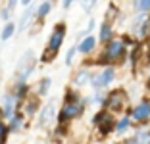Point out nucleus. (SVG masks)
I'll return each mask as SVG.
<instances>
[{"label": "nucleus", "instance_id": "nucleus-20", "mask_svg": "<svg viewBox=\"0 0 150 144\" xmlns=\"http://www.w3.org/2000/svg\"><path fill=\"white\" fill-rule=\"evenodd\" d=\"M50 10H52V2H48V0H44L42 4L39 6V8H37V18L39 19H44V16H46V13H50Z\"/></svg>", "mask_w": 150, "mask_h": 144}, {"label": "nucleus", "instance_id": "nucleus-30", "mask_svg": "<svg viewBox=\"0 0 150 144\" xmlns=\"http://www.w3.org/2000/svg\"><path fill=\"white\" fill-rule=\"evenodd\" d=\"M73 2H77V0H64V8L67 10V8H69L71 4H73Z\"/></svg>", "mask_w": 150, "mask_h": 144}, {"label": "nucleus", "instance_id": "nucleus-23", "mask_svg": "<svg viewBox=\"0 0 150 144\" xmlns=\"http://www.w3.org/2000/svg\"><path fill=\"white\" fill-rule=\"evenodd\" d=\"M18 2H21V0H8V6H6V10L2 12V19H8L10 18V13L13 12V8H16Z\"/></svg>", "mask_w": 150, "mask_h": 144}, {"label": "nucleus", "instance_id": "nucleus-7", "mask_svg": "<svg viewBox=\"0 0 150 144\" xmlns=\"http://www.w3.org/2000/svg\"><path fill=\"white\" fill-rule=\"evenodd\" d=\"M114 77H115V71H114V67H104V69L100 71L98 75H94L93 79H91V85H93L96 90H100V88H104V87H108V85L114 81Z\"/></svg>", "mask_w": 150, "mask_h": 144}, {"label": "nucleus", "instance_id": "nucleus-22", "mask_svg": "<svg viewBox=\"0 0 150 144\" xmlns=\"http://www.w3.org/2000/svg\"><path fill=\"white\" fill-rule=\"evenodd\" d=\"M50 85H52L50 77H44V79H40V83H39V90H37V94H39V96H46V92H48Z\"/></svg>", "mask_w": 150, "mask_h": 144}, {"label": "nucleus", "instance_id": "nucleus-8", "mask_svg": "<svg viewBox=\"0 0 150 144\" xmlns=\"http://www.w3.org/2000/svg\"><path fill=\"white\" fill-rule=\"evenodd\" d=\"M19 106V100L16 98V94L13 92H10V94L4 96V102H2V109H0V114L4 115L6 119H10L13 114H16V108Z\"/></svg>", "mask_w": 150, "mask_h": 144}, {"label": "nucleus", "instance_id": "nucleus-11", "mask_svg": "<svg viewBox=\"0 0 150 144\" xmlns=\"http://www.w3.org/2000/svg\"><path fill=\"white\" fill-rule=\"evenodd\" d=\"M94 46H96V37L87 35L85 39H81L79 44H77V52H81V54H91L94 50Z\"/></svg>", "mask_w": 150, "mask_h": 144}, {"label": "nucleus", "instance_id": "nucleus-16", "mask_svg": "<svg viewBox=\"0 0 150 144\" xmlns=\"http://www.w3.org/2000/svg\"><path fill=\"white\" fill-rule=\"evenodd\" d=\"M127 144H150V131H139Z\"/></svg>", "mask_w": 150, "mask_h": 144}, {"label": "nucleus", "instance_id": "nucleus-4", "mask_svg": "<svg viewBox=\"0 0 150 144\" xmlns=\"http://www.w3.org/2000/svg\"><path fill=\"white\" fill-rule=\"evenodd\" d=\"M125 102H127V94H125V90H121V88L112 90L110 94L104 98V106H106L108 112H119V109L125 106Z\"/></svg>", "mask_w": 150, "mask_h": 144}, {"label": "nucleus", "instance_id": "nucleus-25", "mask_svg": "<svg viewBox=\"0 0 150 144\" xmlns=\"http://www.w3.org/2000/svg\"><path fill=\"white\" fill-rule=\"evenodd\" d=\"M129 123H131L129 117H123L121 121H117V125H115V133H125L129 129Z\"/></svg>", "mask_w": 150, "mask_h": 144}, {"label": "nucleus", "instance_id": "nucleus-2", "mask_svg": "<svg viewBox=\"0 0 150 144\" xmlns=\"http://www.w3.org/2000/svg\"><path fill=\"white\" fill-rule=\"evenodd\" d=\"M125 54V42L123 40H117V39H112L110 42H106V50L102 52V58L98 61L100 64H115V61H123Z\"/></svg>", "mask_w": 150, "mask_h": 144}, {"label": "nucleus", "instance_id": "nucleus-1", "mask_svg": "<svg viewBox=\"0 0 150 144\" xmlns=\"http://www.w3.org/2000/svg\"><path fill=\"white\" fill-rule=\"evenodd\" d=\"M66 31H67L66 23H58V25L52 29L48 44H46V50H44V56H42L44 64L52 61L54 58L58 56V52H60V48H62V44H64V39H66Z\"/></svg>", "mask_w": 150, "mask_h": 144}, {"label": "nucleus", "instance_id": "nucleus-17", "mask_svg": "<svg viewBox=\"0 0 150 144\" xmlns=\"http://www.w3.org/2000/svg\"><path fill=\"white\" fill-rule=\"evenodd\" d=\"M91 73H88V69H81L79 73L75 75V79H73V85H77V87H83V85H87L88 81H91Z\"/></svg>", "mask_w": 150, "mask_h": 144}, {"label": "nucleus", "instance_id": "nucleus-6", "mask_svg": "<svg viewBox=\"0 0 150 144\" xmlns=\"http://www.w3.org/2000/svg\"><path fill=\"white\" fill-rule=\"evenodd\" d=\"M93 121H94V125L98 127V131H100L102 135H108L112 129H115L114 117H112V114L108 112V109H104V112H98V114L94 115Z\"/></svg>", "mask_w": 150, "mask_h": 144}, {"label": "nucleus", "instance_id": "nucleus-9", "mask_svg": "<svg viewBox=\"0 0 150 144\" xmlns=\"http://www.w3.org/2000/svg\"><path fill=\"white\" fill-rule=\"evenodd\" d=\"M54 115H56V112H54V102H48L39 114V127H50V123L54 121Z\"/></svg>", "mask_w": 150, "mask_h": 144}, {"label": "nucleus", "instance_id": "nucleus-26", "mask_svg": "<svg viewBox=\"0 0 150 144\" xmlns=\"http://www.w3.org/2000/svg\"><path fill=\"white\" fill-rule=\"evenodd\" d=\"M77 100H81V96L77 94L75 90H66V96H64V102H77Z\"/></svg>", "mask_w": 150, "mask_h": 144}, {"label": "nucleus", "instance_id": "nucleus-28", "mask_svg": "<svg viewBox=\"0 0 150 144\" xmlns=\"http://www.w3.org/2000/svg\"><path fill=\"white\" fill-rule=\"evenodd\" d=\"M75 52H77V46L69 48V52H67V56H66V66H71V61H73V58H75Z\"/></svg>", "mask_w": 150, "mask_h": 144}, {"label": "nucleus", "instance_id": "nucleus-29", "mask_svg": "<svg viewBox=\"0 0 150 144\" xmlns=\"http://www.w3.org/2000/svg\"><path fill=\"white\" fill-rule=\"evenodd\" d=\"M150 10V0H141V4H139V12H148Z\"/></svg>", "mask_w": 150, "mask_h": 144}, {"label": "nucleus", "instance_id": "nucleus-14", "mask_svg": "<svg viewBox=\"0 0 150 144\" xmlns=\"http://www.w3.org/2000/svg\"><path fill=\"white\" fill-rule=\"evenodd\" d=\"M13 94H16V98H18L19 102L27 100V94H29V85H27L25 81H18V83H16V90H13Z\"/></svg>", "mask_w": 150, "mask_h": 144}, {"label": "nucleus", "instance_id": "nucleus-10", "mask_svg": "<svg viewBox=\"0 0 150 144\" xmlns=\"http://www.w3.org/2000/svg\"><path fill=\"white\" fill-rule=\"evenodd\" d=\"M131 117L135 119V121H146V119L150 117V102L144 100L139 106H135V109L131 112Z\"/></svg>", "mask_w": 150, "mask_h": 144}, {"label": "nucleus", "instance_id": "nucleus-15", "mask_svg": "<svg viewBox=\"0 0 150 144\" xmlns=\"http://www.w3.org/2000/svg\"><path fill=\"white\" fill-rule=\"evenodd\" d=\"M23 102H25V108L21 109L23 114L29 115V117H31V115H35V112L39 109V104H40L39 98H35V100H33V98H29V100H23Z\"/></svg>", "mask_w": 150, "mask_h": 144}, {"label": "nucleus", "instance_id": "nucleus-5", "mask_svg": "<svg viewBox=\"0 0 150 144\" xmlns=\"http://www.w3.org/2000/svg\"><path fill=\"white\" fill-rule=\"evenodd\" d=\"M33 69H35V54L33 50H27L18 64V81H25L33 73Z\"/></svg>", "mask_w": 150, "mask_h": 144}, {"label": "nucleus", "instance_id": "nucleus-13", "mask_svg": "<svg viewBox=\"0 0 150 144\" xmlns=\"http://www.w3.org/2000/svg\"><path fill=\"white\" fill-rule=\"evenodd\" d=\"M112 35H114L112 23H110V21H104V23L100 25V33H98V39H100V42H110V40H112Z\"/></svg>", "mask_w": 150, "mask_h": 144}, {"label": "nucleus", "instance_id": "nucleus-31", "mask_svg": "<svg viewBox=\"0 0 150 144\" xmlns=\"http://www.w3.org/2000/svg\"><path fill=\"white\" fill-rule=\"evenodd\" d=\"M21 4L27 8V6H31V0H21Z\"/></svg>", "mask_w": 150, "mask_h": 144}, {"label": "nucleus", "instance_id": "nucleus-19", "mask_svg": "<svg viewBox=\"0 0 150 144\" xmlns=\"http://www.w3.org/2000/svg\"><path fill=\"white\" fill-rule=\"evenodd\" d=\"M137 35L141 37V39L150 37V18H144L141 21V25H139V29H137Z\"/></svg>", "mask_w": 150, "mask_h": 144}, {"label": "nucleus", "instance_id": "nucleus-21", "mask_svg": "<svg viewBox=\"0 0 150 144\" xmlns=\"http://www.w3.org/2000/svg\"><path fill=\"white\" fill-rule=\"evenodd\" d=\"M16 33V25L13 23H4V29H2V33H0V39L2 40H8V39H12V35Z\"/></svg>", "mask_w": 150, "mask_h": 144}, {"label": "nucleus", "instance_id": "nucleus-27", "mask_svg": "<svg viewBox=\"0 0 150 144\" xmlns=\"http://www.w3.org/2000/svg\"><path fill=\"white\" fill-rule=\"evenodd\" d=\"M98 0H81V6H83V10L85 12H91L93 10V6L96 4Z\"/></svg>", "mask_w": 150, "mask_h": 144}, {"label": "nucleus", "instance_id": "nucleus-3", "mask_svg": "<svg viewBox=\"0 0 150 144\" xmlns=\"http://www.w3.org/2000/svg\"><path fill=\"white\" fill-rule=\"evenodd\" d=\"M85 112V102L77 100V102H64L62 109L58 112V121L60 123H69L73 119L81 117Z\"/></svg>", "mask_w": 150, "mask_h": 144}, {"label": "nucleus", "instance_id": "nucleus-24", "mask_svg": "<svg viewBox=\"0 0 150 144\" xmlns=\"http://www.w3.org/2000/svg\"><path fill=\"white\" fill-rule=\"evenodd\" d=\"M8 133H10V127L6 125L2 119H0V144L6 142V138H8Z\"/></svg>", "mask_w": 150, "mask_h": 144}, {"label": "nucleus", "instance_id": "nucleus-12", "mask_svg": "<svg viewBox=\"0 0 150 144\" xmlns=\"http://www.w3.org/2000/svg\"><path fill=\"white\" fill-rule=\"evenodd\" d=\"M23 121H25V114H23V112H16V114L10 117V123H8L10 133H19V129L23 127Z\"/></svg>", "mask_w": 150, "mask_h": 144}, {"label": "nucleus", "instance_id": "nucleus-18", "mask_svg": "<svg viewBox=\"0 0 150 144\" xmlns=\"http://www.w3.org/2000/svg\"><path fill=\"white\" fill-rule=\"evenodd\" d=\"M35 13H37V10H33L31 6H27L25 12H23V16H21V19H19V31H23L27 25H29V19H31V16H35Z\"/></svg>", "mask_w": 150, "mask_h": 144}]
</instances>
